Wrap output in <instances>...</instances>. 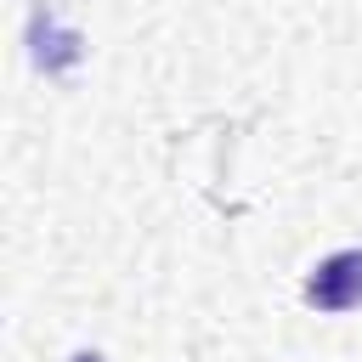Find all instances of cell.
Segmentation results:
<instances>
[{
  "label": "cell",
  "mask_w": 362,
  "mask_h": 362,
  "mask_svg": "<svg viewBox=\"0 0 362 362\" xmlns=\"http://www.w3.org/2000/svg\"><path fill=\"white\" fill-rule=\"evenodd\" d=\"M68 362H107V356H102V351H74Z\"/></svg>",
  "instance_id": "2"
},
{
  "label": "cell",
  "mask_w": 362,
  "mask_h": 362,
  "mask_svg": "<svg viewBox=\"0 0 362 362\" xmlns=\"http://www.w3.org/2000/svg\"><path fill=\"white\" fill-rule=\"evenodd\" d=\"M305 300L317 311H351V305H362V249H334L328 260H317L311 277H305Z\"/></svg>",
  "instance_id": "1"
}]
</instances>
